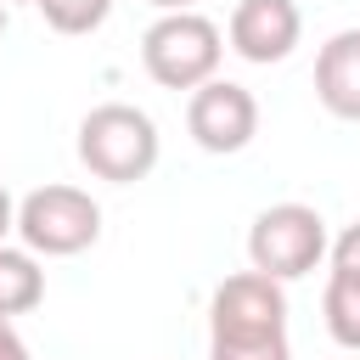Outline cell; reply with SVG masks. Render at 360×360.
I'll return each mask as SVG.
<instances>
[{"instance_id": "4", "label": "cell", "mask_w": 360, "mask_h": 360, "mask_svg": "<svg viewBox=\"0 0 360 360\" xmlns=\"http://www.w3.org/2000/svg\"><path fill=\"white\" fill-rule=\"evenodd\" d=\"M248 259L270 281H298L326 259V219L309 202H270L248 231Z\"/></svg>"}, {"instance_id": "8", "label": "cell", "mask_w": 360, "mask_h": 360, "mask_svg": "<svg viewBox=\"0 0 360 360\" xmlns=\"http://www.w3.org/2000/svg\"><path fill=\"white\" fill-rule=\"evenodd\" d=\"M315 96L332 118L360 124V28H343L315 56Z\"/></svg>"}, {"instance_id": "1", "label": "cell", "mask_w": 360, "mask_h": 360, "mask_svg": "<svg viewBox=\"0 0 360 360\" xmlns=\"http://www.w3.org/2000/svg\"><path fill=\"white\" fill-rule=\"evenodd\" d=\"M79 163L96 180L135 186L158 169V124L129 101H101L79 124Z\"/></svg>"}, {"instance_id": "13", "label": "cell", "mask_w": 360, "mask_h": 360, "mask_svg": "<svg viewBox=\"0 0 360 360\" xmlns=\"http://www.w3.org/2000/svg\"><path fill=\"white\" fill-rule=\"evenodd\" d=\"M332 270L360 276V219H354V225H343V236L332 242Z\"/></svg>"}, {"instance_id": "14", "label": "cell", "mask_w": 360, "mask_h": 360, "mask_svg": "<svg viewBox=\"0 0 360 360\" xmlns=\"http://www.w3.org/2000/svg\"><path fill=\"white\" fill-rule=\"evenodd\" d=\"M0 360H34V354H28V343L17 338V326H11L6 315H0Z\"/></svg>"}, {"instance_id": "17", "label": "cell", "mask_w": 360, "mask_h": 360, "mask_svg": "<svg viewBox=\"0 0 360 360\" xmlns=\"http://www.w3.org/2000/svg\"><path fill=\"white\" fill-rule=\"evenodd\" d=\"M0 34H6V0H0Z\"/></svg>"}, {"instance_id": "5", "label": "cell", "mask_w": 360, "mask_h": 360, "mask_svg": "<svg viewBox=\"0 0 360 360\" xmlns=\"http://www.w3.org/2000/svg\"><path fill=\"white\" fill-rule=\"evenodd\" d=\"M287 332V292L281 281L242 270L214 287L208 304V338H281Z\"/></svg>"}, {"instance_id": "9", "label": "cell", "mask_w": 360, "mask_h": 360, "mask_svg": "<svg viewBox=\"0 0 360 360\" xmlns=\"http://www.w3.org/2000/svg\"><path fill=\"white\" fill-rule=\"evenodd\" d=\"M39 298H45V270H39V259L28 253V248H6L0 242V315L11 321V315H28V309H39Z\"/></svg>"}, {"instance_id": "18", "label": "cell", "mask_w": 360, "mask_h": 360, "mask_svg": "<svg viewBox=\"0 0 360 360\" xmlns=\"http://www.w3.org/2000/svg\"><path fill=\"white\" fill-rule=\"evenodd\" d=\"M22 6H39V0H22Z\"/></svg>"}, {"instance_id": "3", "label": "cell", "mask_w": 360, "mask_h": 360, "mask_svg": "<svg viewBox=\"0 0 360 360\" xmlns=\"http://www.w3.org/2000/svg\"><path fill=\"white\" fill-rule=\"evenodd\" d=\"M17 236L34 259H73L101 236V208L79 186H39L17 202Z\"/></svg>"}, {"instance_id": "15", "label": "cell", "mask_w": 360, "mask_h": 360, "mask_svg": "<svg viewBox=\"0 0 360 360\" xmlns=\"http://www.w3.org/2000/svg\"><path fill=\"white\" fill-rule=\"evenodd\" d=\"M6 231H17V202H11V191L0 186V242H6Z\"/></svg>"}, {"instance_id": "16", "label": "cell", "mask_w": 360, "mask_h": 360, "mask_svg": "<svg viewBox=\"0 0 360 360\" xmlns=\"http://www.w3.org/2000/svg\"><path fill=\"white\" fill-rule=\"evenodd\" d=\"M152 6H158V11H191L197 0H152Z\"/></svg>"}, {"instance_id": "7", "label": "cell", "mask_w": 360, "mask_h": 360, "mask_svg": "<svg viewBox=\"0 0 360 360\" xmlns=\"http://www.w3.org/2000/svg\"><path fill=\"white\" fill-rule=\"evenodd\" d=\"M231 51L253 68H270V62H287L298 34H304V17L292 0H236L231 11Z\"/></svg>"}, {"instance_id": "6", "label": "cell", "mask_w": 360, "mask_h": 360, "mask_svg": "<svg viewBox=\"0 0 360 360\" xmlns=\"http://www.w3.org/2000/svg\"><path fill=\"white\" fill-rule=\"evenodd\" d=\"M186 129H191V141H197L202 152H214V158L242 152V146L259 135V101H253V90L236 84V79H208V84H197L191 101H186Z\"/></svg>"}, {"instance_id": "10", "label": "cell", "mask_w": 360, "mask_h": 360, "mask_svg": "<svg viewBox=\"0 0 360 360\" xmlns=\"http://www.w3.org/2000/svg\"><path fill=\"white\" fill-rule=\"evenodd\" d=\"M321 315H326V332H332V343H343V349H354V354H360V276H349V270H332V276H326Z\"/></svg>"}, {"instance_id": "12", "label": "cell", "mask_w": 360, "mask_h": 360, "mask_svg": "<svg viewBox=\"0 0 360 360\" xmlns=\"http://www.w3.org/2000/svg\"><path fill=\"white\" fill-rule=\"evenodd\" d=\"M208 360H292L287 332L281 338H208Z\"/></svg>"}, {"instance_id": "11", "label": "cell", "mask_w": 360, "mask_h": 360, "mask_svg": "<svg viewBox=\"0 0 360 360\" xmlns=\"http://www.w3.org/2000/svg\"><path fill=\"white\" fill-rule=\"evenodd\" d=\"M39 11H45V22L56 34L79 39V34H96L112 17V0H39Z\"/></svg>"}, {"instance_id": "2", "label": "cell", "mask_w": 360, "mask_h": 360, "mask_svg": "<svg viewBox=\"0 0 360 360\" xmlns=\"http://www.w3.org/2000/svg\"><path fill=\"white\" fill-rule=\"evenodd\" d=\"M219 56H225V39L202 11H163L141 34V68L163 90H197L219 79Z\"/></svg>"}]
</instances>
